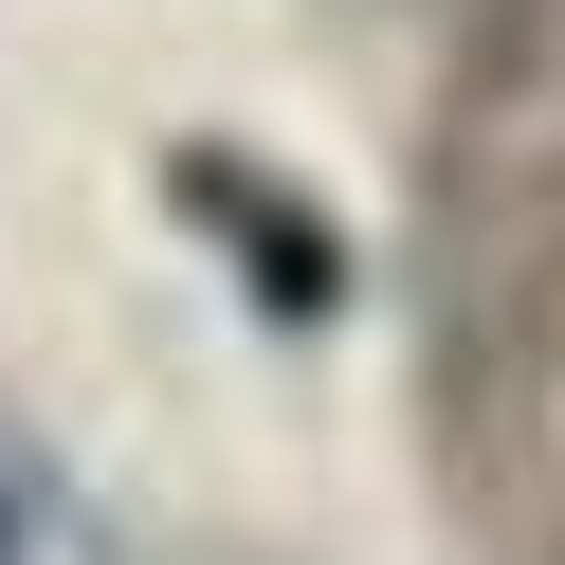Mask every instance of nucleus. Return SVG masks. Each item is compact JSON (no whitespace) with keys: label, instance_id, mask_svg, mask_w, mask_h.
I'll list each match as a JSON object with an SVG mask.
<instances>
[{"label":"nucleus","instance_id":"nucleus-1","mask_svg":"<svg viewBox=\"0 0 565 565\" xmlns=\"http://www.w3.org/2000/svg\"><path fill=\"white\" fill-rule=\"evenodd\" d=\"M0 547H19V492H0Z\"/></svg>","mask_w":565,"mask_h":565}]
</instances>
